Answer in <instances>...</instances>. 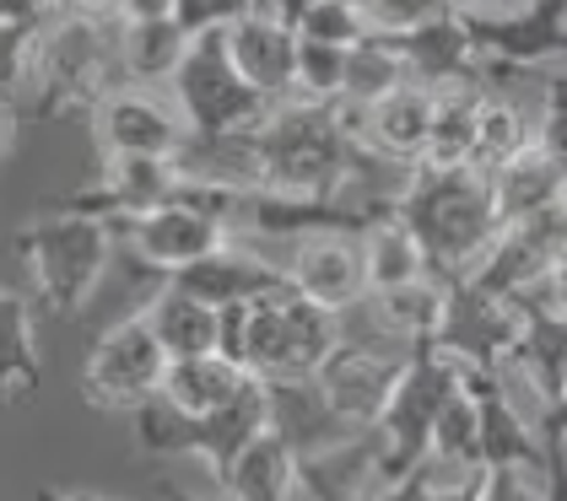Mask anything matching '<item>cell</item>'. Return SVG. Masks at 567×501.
Masks as SVG:
<instances>
[{
  "label": "cell",
  "mask_w": 567,
  "mask_h": 501,
  "mask_svg": "<svg viewBox=\"0 0 567 501\" xmlns=\"http://www.w3.org/2000/svg\"><path fill=\"white\" fill-rule=\"evenodd\" d=\"M394 216L422 238L443 281H465L503 238L497 189L481 167H411V178L394 195Z\"/></svg>",
  "instance_id": "obj_1"
},
{
  "label": "cell",
  "mask_w": 567,
  "mask_h": 501,
  "mask_svg": "<svg viewBox=\"0 0 567 501\" xmlns=\"http://www.w3.org/2000/svg\"><path fill=\"white\" fill-rule=\"evenodd\" d=\"M125 86L120 22L114 17H60L39 33L33 76L22 86V119H65L92 114L109 92Z\"/></svg>",
  "instance_id": "obj_2"
},
{
  "label": "cell",
  "mask_w": 567,
  "mask_h": 501,
  "mask_svg": "<svg viewBox=\"0 0 567 501\" xmlns=\"http://www.w3.org/2000/svg\"><path fill=\"white\" fill-rule=\"evenodd\" d=\"M114 243H120L114 221L60 206L33 216L28 227H17L11 253L22 259L33 302L49 319H76L97 292V281H103V270L114 259Z\"/></svg>",
  "instance_id": "obj_3"
},
{
  "label": "cell",
  "mask_w": 567,
  "mask_h": 501,
  "mask_svg": "<svg viewBox=\"0 0 567 501\" xmlns=\"http://www.w3.org/2000/svg\"><path fill=\"white\" fill-rule=\"evenodd\" d=\"M465 377H471V367L454 362V356L437 351V345H422V351L411 356V367L394 383L390 410L373 426V431H379V453H384V459H379L384 486L416 474V469H427V459H433V426H437V416L449 410V399L465 388Z\"/></svg>",
  "instance_id": "obj_4"
},
{
  "label": "cell",
  "mask_w": 567,
  "mask_h": 501,
  "mask_svg": "<svg viewBox=\"0 0 567 501\" xmlns=\"http://www.w3.org/2000/svg\"><path fill=\"white\" fill-rule=\"evenodd\" d=\"M178 114L195 129V140H227V135H255L270 119V97H260L255 86L238 76L233 54H227V33H200L189 39L184 60H178L174 82Z\"/></svg>",
  "instance_id": "obj_5"
},
{
  "label": "cell",
  "mask_w": 567,
  "mask_h": 501,
  "mask_svg": "<svg viewBox=\"0 0 567 501\" xmlns=\"http://www.w3.org/2000/svg\"><path fill=\"white\" fill-rule=\"evenodd\" d=\"M411 345H394L379 330H347L336 356L313 373V394L347 431H373L394 399V383L411 367Z\"/></svg>",
  "instance_id": "obj_6"
},
{
  "label": "cell",
  "mask_w": 567,
  "mask_h": 501,
  "mask_svg": "<svg viewBox=\"0 0 567 501\" xmlns=\"http://www.w3.org/2000/svg\"><path fill=\"white\" fill-rule=\"evenodd\" d=\"M163 377H168V351L157 345L152 324L131 313L92 340L82 362V399L103 416H135L146 399L163 394Z\"/></svg>",
  "instance_id": "obj_7"
},
{
  "label": "cell",
  "mask_w": 567,
  "mask_h": 501,
  "mask_svg": "<svg viewBox=\"0 0 567 501\" xmlns=\"http://www.w3.org/2000/svg\"><path fill=\"white\" fill-rule=\"evenodd\" d=\"M92 140H97L103 157H168V163H184L195 129L184 125L174 92L120 86L92 108Z\"/></svg>",
  "instance_id": "obj_8"
},
{
  "label": "cell",
  "mask_w": 567,
  "mask_h": 501,
  "mask_svg": "<svg viewBox=\"0 0 567 501\" xmlns=\"http://www.w3.org/2000/svg\"><path fill=\"white\" fill-rule=\"evenodd\" d=\"M524 330V302L481 292L476 281H449V313L437 330V351L465 362L471 373H503Z\"/></svg>",
  "instance_id": "obj_9"
},
{
  "label": "cell",
  "mask_w": 567,
  "mask_h": 501,
  "mask_svg": "<svg viewBox=\"0 0 567 501\" xmlns=\"http://www.w3.org/2000/svg\"><path fill=\"white\" fill-rule=\"evenodd\" d=\"M481 65H551L567 60V0H524L514 11L465 17Z\"/></svg>",
  "instance_id": "obj_10"
},
{
  "label": "cell",
  "mask_w": 567,
  "mask_h": 501,
  "mask_svg": "<svg viewBox=\"0 0 567 501\" xmlns=\"http://www.w3.org/2000/svg\"><path fill=\"white\" fill-rule=\"evenodd\" d=\"M114 232H120V243L146 270H163V275H178V270L200 264L206 253H217L221 243H233V227L227 221H217V216H206V210H195V206H178V200L163 210H146L135 221H120Z\"/></svg>",
  "instance_id": "obj_11"
},
{
  "label": "cell",
  "mask_w": 567,
  "mask_h": 501,
  "mask_svg": "<svg viewBox=\"0 0 567 501\" xmlns=\"http://www.w3.org/2000/svg\"><path fill=\"white\" fill-rule=\"evenodd\" d=\"M178 184H184V167L168 163V157H103L97 178L87 189L65 195L71 210H87V216H103V221H135L146 210L174 206Z\"/></svg>",
  "instance_id": "obj_12"
},
{
  "label": "cell",
  "mask_w": 567,
  "mask_h": 501,
  "mask_svg": "<svg viewBox=\"0 0 567 501\" xmlns=\"http://www.w3.org/2000/svg\"><path fill=\"white\" fill-rule=\"evenodd\" d=\"M292 292L330 307V313H351L368 302V259H362V232H308L292 249L287 264Z\"/></svg>",
  "instance_id": "obj_13"
},
{
  "label": "cell",
  "mask_w": 567,
  "mask_h": 501,
  "mask_svg": "<svg viewBox=\"0 0 567 501\" xmlns=\"http://www.w3.org/2000/svg\"><path fill=\"white\" fill-rule=\"evenodd\" d=\"M471 394L481 410V469H508V463H546V431L540 420L524 416L514 388L497 373H471Z\"/></svg>",
  "instance_id": "obj_14"
},
{
  "label": "cell",
  "mask_w": 567,
  "mask_h": 501,
  "mask_svg": "<svg viewBox=\"0 0 567 501\" xmlns=\"http://www.w3.org/2000/svg\"><path fill=\"white\" fill-rule=\"evenodd\" d=\"M227 54L238 65V76L270 103H287L298 86V33L287 22H276L270 11H255L244 22L227 28Z\"/></svg>",
  "instance_id": "obj_15"
},
{
  "label": "cell",
  "mask_w": 567,
  "mask_h": 501,
  "mask_svg": "<svg viewBox=\"0 0 567 501\" xmlns=\"http://www.w3.org/2000/svg\"><path fill=\"white\" fill-rule=\"evenodd\" d=\"M174 286H184L189 296H200V302H212V307H238V302H260V296H276L287 292L292 281H287V270H276V264H265L255 249H244V243H221L217 253H206L200 264H189V270H178L168 275Z\"/></svg>",
  "instance_id": "obj_16"
},
{
  "label": "cell",
  "mask_w": 567,
  "mask_h": 501,
  "mask_svg": "<svg viewBox=\"0 0 567 501\" xmlns=\"http://www.w3.org/2000/svg\"><path fill=\"white\" fill-rule=\"evenodd\" d=\"M270 426H276V394H270L265 377L249 373V383H244L221 410L200 416V463L212 469V480H221V474L238 463V453H244L249 442H260Z\"/></svg>",
  "instance_id": "obj_17"
},
{
  "label": "cell",
  "mask_w": 567,
  "mask_h": 501,
  "mask_svg": "<svg viewBox=\"0 0 567 501\" xmlns=\"http://www.w3.org/2000/svg\"><path fill=\"white\" fill-rule=\"evenodd\" d=\"M221 501H303V459L298 448L270 426L260 442H249L238 463L217 480Z\"/></svg>",
  "instance_id": "obj_18"
},
{
  "label": "cell",
  "mask_w": 567,
  "mask_h": 501,
  "mask_svg": "<svg viewBox=\"0 0 567 501\" xmlns=\"http://www.w3.org/2000/svg\"><path fill=\"white\" fill-rule=\"evenodd\" d=\"M394 43H400V54H405V65H411V82L433 86V92L460 86L481 65L476 43H471V28H465L460 11H449V17H437V22H422V28L400 33Z\"/></svg>",
  "instance_id": "obj_19"
},
{
  "label": "cell",
  "mask_w": 567,
  "mask_h": 501,
  "mask_svg": "<svg viewBox=\"0 0 567 501\" xmlns=\"http://www.w3.org/2000/svg\"><path fill=\"white\" fill-rule=\"evenodd\" d=\"M44 356H39V302L11 286H0V416L39 394Z\"/></svg>",
  "instance_id": "obj_20"
},
{
  "label": "cell",
  "mask_w": 567,
  "mask_h": 501,
  "mask_svg": "<svg viewBox=\"0 0 567 501\" xmlns=\"http://www.w3.org/2000/svg\"><path fill=\"white\" fill-rule=\"evenodd\" d=\"M141 319L152 324L157 345L168 351V362L206 356V351H217V340H221V313L217 307L200 302V296H189L184 286H174V281H163L157 292L146 296Z\"/></svg>",
  "instance_id": "obj_21"
},
{
  "label": "cell",
  "mask_w": 567,
  "mask_h": 501,
  "mask_svg": "<svg viewBox=\"0 0 567 501\" xmlns=\"http://www.w3.org/2000/svg\"><path fill=\"white\" fill-rule=\"evenodd\" d=\"M362 259H368V296L400 292L416 281H433V259L422 249V238L400 221V216H379L373 227H362Z\"/></svg>",
  "instance_id": "obj_22"
},
{
  "label": "cell",
  "mask_w": 567,
  "mask_h": 501,
  "mask_svg": "<svg viewBox=\"0 0 567 501\" xmlns=\"http://www.w3.org/2000/svg\"><path fill=\"white\" fill-rule=\"evenodd\" d=\"M567 173L540 146L519 152L514 163H503L492 173V189H497V210H503V227H519V221H535L546 210H557V195H563Z\"/></svg>",
  "instance_id": "obj_23"
},
{
  "label": "cell",
  "mask_w": 567,
  "mask_h": 501,
  "mask_svg": "<svg viewBox=\"0 0 567 501\" xmlns=\"http://www.w3.org/2000/svg\"><path fill=\"white\" fill-rule=\"evenodd\" d=\"M249 383V373L221 356V351H206V356H184V362H168V377H163V399H174L184 416H212L221 410L238 388Z\"/></svg>",
  "instance_id": "obj_24"
},
{
  "label": "cell",
  "mask_w": 567,
  "mask_h": 501,
  "mask_svg": "<svg viewBox=\"0 0 567 501\" xmlns=\"http://www.w3.org/2000/svg\"><path fill=\"white\" fill-rule=\"evenodd\" d=\"M189 49V33L178 22H146V28H125L120 22V54H125V86H157L174 82L178 60Z\"/></svg>",
  "instance_id": "obj_25"
},
{
  "label": "cell",
  "mask_w": 567,
  "mask_h": 501,
  "mask_svg": "<svg viewBox=\"0 0 567 501\" xmlns=\"http://www.w3.org/2000/svg\"><path fill=\"white\" fill-rule=\"evenodd\" d=\"M411 82V65H405V54H400V43L384 39V33H373V39H362L351 49L347 60V97L351 108H373V103H384L390 92Z\"/></svg>",
  "instance_id": "obj_26"
},
{
  "label": "cell",
  "mask_w": 567,
  "mask_h": 501,
  "mask_svg": "<svg viewBox=\"0 0 567 501\" xmlns=\"http://www.w3.org/2000/svg\"><path fill=\"white\" fill-rule=\"evenodd\" d=\"M135 448L146 459H200V416H184L157 394L135 410Z\"/></svg>",
  "instance_id": "obj_27"
},
{
  "label": "cell",
  "mask_w": 567,
  "mask_h": 501,
  "mask_svg": "<svg viewBox=\"0 0 567 501\" xmlns=\"http://www.w3.org/2000/svg\"><path fill=\"white\" fill-rule=\"evenodd\" d=\"M433 469H449V474H460V469H481V410H476V394H471V377H465V388L449 399V410L437 416L433 426Z\"/></svg>",
  "instance_id": "obj_28"
},
{
  "label": "cell",
  "mask_w": 567,
  "mask_h": 501,
  "mask_svg": "<svg viewBox=\"0 0 567 501\" xmlns=\"http://www.w3.org/2000/svg\"><path fill=\"white\" fill-rule=\"evenodd\" d=\"M535 146V135L524 125L519 103L508 97H481V129H476V167L481 173H497L503 163H514L519 152Z\"/></svg>",
  "instance_id": "obj_29"
},
{
  "label": "cell",
  "mask_w": 567,
  "mask_h": 501,
  "mask_svg": "<svg viewBox=\"0 0 567 501\" xmlns=\"http://www.w3.org/2000/svg\"><path fill=\"white\" fill-rule=\"evenodd\" d=\"M347 60L351 49L298 39V86H292V97L298 103H324V108L341 103L347 97Z\"/></svg>",
  "instance_id": "obj_30"
},
{
  "label": "cell",
  "mask_w": 567,
  "mask_h": 501,
  "mask_svg": "<svg viewBox=\"0 0 567 501\" xmlns=\"http://www.w3.org/2000/svg\"><path fill=\"white\" fill-rule=\"evenodd\" d=\"M298 39H313V43H336V49H357L362 39H373L368 17L351 6V0H319L298 22Z\"/></svg>",
  "instance_id": "obj_31"
},
{
  "label": "cell",
  "mask_w": 567,
  "mask_h": 501,
  "mask_svg": "<svg viewBox=\"0 0 567 501\" xmlns=\"http://www.w3.org/2000/svg\"><path fill=\"white\" fill-rule=\"evenodd\" d=\"M351 6H357V11L368 17V28L384 33V39H400V33H411V28L437 22V17L454 11L449 0H351Z\"/></svg>",
  "instance_id": "obj_32"
},
{
  "label": "cell",
  "mask_w": 567,
  "mask_h": 501,
  "mask_svg": "<svg viewBox=\"0 0 567 501\" xmlns=\"http://www.w3.org/2000/svg\"><path fill=\"white\" fill-rule=\"evenodd\" d=\"M255 11H260V0H174V22L189 39L227 33L233 22H244V17H255Z\"/></svg>",
  "instance_id": "obj_33"
},
{
  "label": "cell",
  "mask_w": 567,
  "mask_h": 501,
  "mask_svg": "<svg viewBox=\"0 0 567 501\" xmlns=\"http://www.w3.org/2000/svg\"><path fill=\"white\" fill-rule=\"evenodd\" d=\"M33 49L39 33L33 28H0V97H22V86L33 76Z\"/></svg>",
  "instance_id": "obj_34"
},
{
  "label": "cell",
  "mask_w": 567,
  "mask_h": 501,
  "mask_svg": "<svg viewBox=\"0 0 567 501\" xmlns=\"http://www.w3.org/2000/svg\"><path fill=\"white\" fill-rule=\"evenodd\" d=\"M486 501H546V463L486 469Z\"/></svg>",
  "instance_id": "obj_35"
},
{
  "label": "cell",
  "mask_w": 567,
  "mask_h": 501,
  "mask_svg": "<svg viewBox=\"0 0 567 501\" xmlns=\"http://www.w3.org/2000/svg\"><path fill=\"white\" fill-rule=\"evenodd\" d=\"M535 146H540V152H546V157L567 173V92L557 82H551V97H546V119H540Z\"/></svg>",
  "instance_id": "obj_36"
},
{
  "label": "cell",
  "mask_w": 567,
  "mask_h": 501,
  "mask_svg": "<svg viewBox=\"0 0 567 501\" xmlns=\"http://www.w3.org/2000/svg\"><path fill=\"white\" fill-rule=\"evenodd\" d=\"M427 469H433V463H427ZM427 501H486V469H460V474L433 469Z\"/></svg>",
  "instance_id": "obj_37"
},
{
  "label": "cell",
  "mask_w": 567,
  "mask_h": 501,
  "mask_svg": "<svg viewBox=\"0 0 567 501\" xmlns=\"http://www.w3.org/2000/svg\"><path fill=\"white\" fill-rule=\"evenodd\" d=\"M49 6L54 0H0V28H33V33H44Z\"/></svg>",
  "instance_id": "obj_38"
},
{
  "label": "cell",
  "mask_w": 567,
  "mask_h": 501,
  "mask_svg": "<svg viewBox=\"0 0 567 501\" xmlns=\"http://www.w3.org/2000/svg\"><path fill=\"white\" fill-rule=\"evenodd\" d=\"M546 501H567V442L546 437Z\"/></svg>",
  "instance_id": "obj_39"
},
{
  "label": "cell",
  "mask_w": 567,
  "mask_h": 501,
  "mask_svg": "<svg viewBox=\"0 0 567 501\" xmlns=\"http://www.w3.org/2000/svg\"><path fill=\"white\" fill-rule=\"evenodd\" d=\"M125 28H146V22H174V0H125L120 6Z\"/></svg>",
  "instance_id": "obj_40"
},
{
  "label": "cell",
  "mask_w": 567,
  "mask_h": 501,
  "mask_svg": "<svg viewBox=\"0 0 567 501\" xmlns=\"http://www.w3.org/2000/svg\"><path fill=\"white\" fill-rule=\"evenodd\" d=\"M427 491H433V469H416V474L394 480V486H384L379 497H368V501H427Z\"/></svg>",
  "instance_id": "obj_41"
},
{
  "label": "cell",
  "mask_w": 567,
  "mask_h": 501,
  "mask_svg": "<svg viewBox=\"0 0 567 501\" xmlns=\"http://www.w3.org/2000/svg\"><path fill=\"white\" fill-rule=\"evenodd\" d=\"M33 501H125V497H109V491H82V486H39Z\"/></svg>",
  "instance_id": "obj_42"
},
{
  "label": "cell",
  "mask_w": 567,
  "mask_h": 501,
  "mask_svg": "<svg viewBox=\"0 0 567 501\" xmlns=\"http://www.w3.org/2000/svg\"><path fill=\"white\" fill-rule=\"evenodd\" d=\"M313 6H319V0H265V11H270L276 22H287L292 33H298V22H303V17L313 11Z\"/></svg>",
  "instance_id": "obj_43"
},
{
  "label": "cell",
  "mask_w": 567,
  "mask_h": 501,
  "mask_svg": "<svg viewBox=\"0 0 567 501\" xmlns=\"http://www.w3.org/2000/svg\"><path fill=\"white\" fill-rule=\"evenodd\" d=\"M17 119H22V108H17L11 97H0V157L17 146Z\"/></svg>",
  "instance_id": "obj_44"
},
{
  "label": "cell",
  "mask_w": 567,
  "mask_h": 501,
  "mask_svg": "<svg viewBox=\"0 0 567 501\" xmlns=\"http://www.w3.org/2000/svg\"><path fill=\"white\" fill-rule=\"evenodd\" d=\"M65 6H71L76 17H114V22H120V6H125V0H65Z\"/></svg>",
  "instance_id": "obj_45"
},
{
  "label": "cell",
  "mask_w": 567,
  "mask_h": 501,
  "mask_svg": "<svg viewBox=\"0 0 567 501\" xmlns=\"http://www.w3.org/2000/svg\"><path fill=\"white\" fill-rule=\"evenodd\" d=\"M460 17H476V11H514V6H524V0H449Z\"/></svg>",
  "instance_id": "obj_46"
},
{
  "label": "cell",
  "mask_w": 567,
  "mask_h": 501,
  "mask_svg": "<svg viewBox=\"0 0 567 501\" xmlns=\"http://www.w3.org/2000/svg\"><path fill=\"white\" fill-rule=\"evenodd\" d=\"M540 431H546V437H563V442H567V394L557 399V405H551V410H546Z\"/></svg>",
  "instance_id": "obj_47"
},
{
  "label": "cell",
  "mask_w": 567,
  "mask_h": 501,
  "mask_svg": "<svg viewBox=\"0 0 567 501\" xmlns=\"http://www.w3.org/2000/svg\"><path fill=\"white\" fill-rule=\"evenodd\" d=\"M157 501H206V497H189V491H178V486H163V491H157Z\"/></svg>",
  "instance_id": "obj_48"
},
{
  "label": "cell",
  "mask_w": 567,
  "mask_h": 501,
  "mask_svg": "<svg viewBox=\"0 0 567 501\" xmlns=\"http://www.w3.org/2000/svg\"><path fill=\"white\" fill-rule=\"evenodd\" d=\"M557 86H563V92H567V71H563V76H557Z\"/></svg>",
  "instance_id": "obj_49"
},
{
  "label": "cell",
  "mask_w": 567,
  "mask_h": 501,
  "mask_svg": "<svg viewBox=\"0 0 567 501\" xmlns=\"http://www.w3.org/2000/svg\"><path fill=\"white\" fill-rule=\"evenodd\" d=\"M260 11H265V0H260Z\"/></svg>",
  "instance_id": "obj_50"
}]
</instances>
